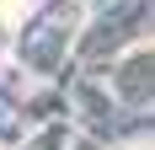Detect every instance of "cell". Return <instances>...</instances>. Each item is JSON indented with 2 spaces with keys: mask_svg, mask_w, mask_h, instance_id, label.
I'll return each mask as SVG.
<instances>
[{
  "mask_svg": "<svg viewBox=\"0 0 155 150\" xmlns=\"http://www.w3.org/2000/svg\"><path fill=\"white\" fill-rule=\"evenodd\" d=\"M21 5H27V0H0V22H11V16H21Z\"/></svg>",
  "mask_w": 155,
  "mask_h": 150,
  "instance_id": "cell-1",
  "label": "cell"
}]
</instances>
